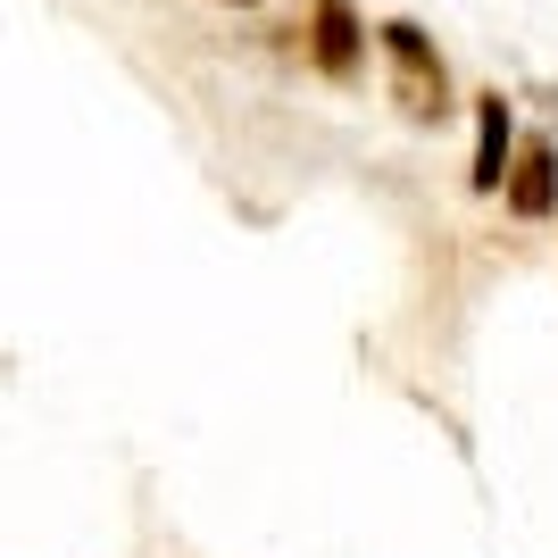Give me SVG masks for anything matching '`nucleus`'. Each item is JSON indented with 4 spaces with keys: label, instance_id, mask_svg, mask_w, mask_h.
Masks as SVG:
<instances>
[{
    "label": "nucleus",
    "instance_id": "obj_3",
    "mask_svg": "<svg viewBox=\"0 0 558 558\" xmlns=\"http://www.w3.org/2000/svg\"><path fill=\"white\" fill-rule=\"evenodd\" d=\"M500 209H509L517 226H542V217H558V142H550V134L517 142L509 175H500Z\"/></svg>",
    "mask_w": 558,
    "mask_h": 558
},
{
    "label": "nucleus",
    "instance_id": "obj_5",
    "mask_svg": "<svg viewBox=\"0 0 558 558\" xmlns=\"http://www.w3.org/2000/svg\"><path fill=\"white\" fill-rule=\"evenodd\" d=\"M233 9H251V0H233Z\"/></svg>",
    "mask_w": 558,
    "mask_h": 558
},
{
    "label": "nucleus",
    "instance_id": "obj_4",
    "mask_svg": "<svg viewBox=\"0 0 558 558\" xmlns=\"http://www.w3.org/2000/svg\"><path fill=\"white\" fill-rule=\"evenodd\" d=\"M509 159H517V109H509V93L492 84V93H475V159H466V192H475V201H500Z\"/></svg>",
    "mask_w": 558,
    "mask_h": 558
},
{
    "label": "nucleus",
    "instance_id": "obj_2",
    "mask_svg": "<svg viewBox=\"0 0 558 558\" xmlns=\"http://www.w3.org/2000/svg\"><path fill=\"white\" fill-rule=\"evenodd\" d=\"M301 50L326 84H359L367 75V17H359V0H308Z\"/></svg>",
    "mask_w": 558,
    "mask_h": 558
},
{
    "label": "nucleus",
    "instance_id": "obj_1",
    "mask_svg": "<svg viewBox=\"0 0 558 558\" xmlns=\"http://www.w3.org/2000/svg\"><path fill=\"white\" fill-rule=\"evenodd\" d=\"M375 50H384V75H392V109L409 117V125H442V117L459 109L450 59L417 17H384L375 25Z\"/></svg>",
    "mask_w": 558,
    "mask_h": 558
}]
</instances>
